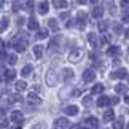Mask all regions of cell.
I'll use <instances>...</instances> for the list:
<instances>
[{
    "label": "cell",
    "instance_id": "cell-1",
    "mask_svg": "<svg viewBox=\"0 0 129 129\" xmlns=\"http://www.w3.org/2000/svg\"><path fill=\"white\" fill-rule=\"evenodd\" d=\"M27 37L26 35H19L14 38V42H13V48L16 49L18 53H22V51H26V48H27Z\"/></svg>",
    "mask_w": 129,
    "mask_h": 129
},
{
    "label": "cell",
    "instance_id": "cell-2",
    "mask_svg": "<svg viewBox=\"0 0 129 129\" xmlns=\"http://www.w3.org/2000/svg\"><path fill=\"white\" fill-rule=\"evenodd\" d=\"M83 56H85V51L81 48H73L70 53H69V61L70 62H80Z\"/></svg>",
    "mask_w": 129,
    "mask_h": 129
},
{
    "label": "cell",
    "instance_id": "cell-3",
    "mask_svg": "<svg viewBox=\"0 0 129 129\" xmlns=\"http://www.w3.org/2000/svg\"><path fill=\"white\" fill-rule=\"evenodd\" d=\"M57 80H59V75H57L54 70H48V72H46L45 81H46L48 86H56V85H57Z\"/></svg>",
    "mask_w": 129,
    "mask_h": 129
},
{
    "label": "cell",
    "instance_id": "cell-4",
    "mask_svg": "<svg viewBox=\"0 0 129 129\" xmlns=\"http://www.w3.org/2000/svg\"><path fill=\"white\" fill-rule=\"evenodd\" d=\"M77 21H78V27L83 29L86 26V21H88V14L85 11H78L77 13Z\"/></svg>",
    "mask_w": 129,
    "mask_h": 129
},
{
    "label": "cell",
    "instance_id": "cell-5",
    "mask_svg": "<svg viewBox=\"0 0 129 129\" xmlns=\"http://www.w3.org/2000/svg\"><path fill=\"white\" fill-rule=\"evenodd\" d=\"M96 80V72H92L91 69H88V70L83 72V81L85 83H91Z\"/></svg>",
    "mask_w": 129,
    "mask_h": 129
},
{
    "label": "cell",
    "instance_id": "cell-6",
    "mask_svg": "<svg viewBox=\"0 0 129 129\" xmlns=\"http://www.w3.org/2000/svg\"><path fill=\"white\" fill-rule=\"evenodd\" d=\"M62 77H64V81H66V83H70L73 80V77H75V73H73L72 69H64V70H62Z\"/></svg>",
    "mask_w": 129,
    "mask_h": 129
},
{
    "label": "cell",
    "instance_id": "cell-7",
    "mask_svg": "<svg viewBox=\"0 0 129 129\" xmlns=\"http://www.w3.org/2000/svg\"><path fill=\"white\" fill-rule=\"evenodd\" d=\"M27 101L30 102V104H34V105H38V104H42V99L38 97L35 92H29V96H27Z\"/></svg>",
    "mask_w": 129,
    "mask_h": 129
},
{
    "label": "cell",
    "instance_id": "cell-8",
    "mask_svg": "<svg viewBox=\"0 0 129 129\" xmlns=\"http://www.w3.org/2000/svg\"><path fill=\"white\" fill-rule=\"evenodd\" d=\"M126 77H127V72L124 69H120V70L110 73V78H126Z\"/></svg>",
    "mask_w": 129,
    "mask_h": 129
},
{
    "label": "cell",
    "instance_id": "cell-9",
    "mask_svg": "<svg viewBox=\"0 0 129 129\" xmlns=\"http://www.w3.org/2000/svg\"><path fill=\"white\" fill-rule=\"evenodd\" d=\"M43 51H45V46H42V45H35V46H34V54H35L37 59H42Z\"/></svg>",
    "mask_w": 129,
    "mask_h": 129
},
{
    "label": "cell",
    "instance_id": "cell-10",
    "mask_svg": "<svg viewBox=\"0 0 129 129\" xmlns=\"http://www.w3.org/2000/svg\"><path fill=\"white\" fill-rule=\"evenodd\" d=\"M49 10V3L48 2H40L38 3V13L40 14H46Z\"/></svg>",
    "mask_w": 129,
    "mask_h": 129
},
{
    "label": "cell",
    "instance_id": "cell-11",
    "mask_svg": "<svg viewBox=\"0 0 129 129\" xmlns=\"http://www.w3.org/2000/svg\"><path fill=\"white\" fill-rule=\"evenodd\" d=\"M113 120H115V112H113V110H105V113H104V121L110 123Z\"/></svg>",
    "mask_w": 129,
    "mask_h": 129
},
{
    "label": "cell",
    "instance_id": "cell-12",
    "mask_svg": "<svg viewBox=\"0 0 129 129\" xmlns=\"http://www.w3.org/2000/svg\"><path fill=\"white\" fill-rule=\"evenodd\" d=\"M64 112H66V115H72V116H75L77 113H78V107L77 105H69L64 108Z\"/></svg>",
    "mask_w": 129,
    "mask_h": 129
},
{
    "label": "cell",
    "instance_id": "cell-13",
    "mask_svg": "<svg viewBox=\"0 0 129 129\" xmlns=\"http://www.w3.org/2000/svg\"><path fill=\"white\" fill-rule=\"evenodd\" d=\"M110 104V97H107V96H101L97 99V107H105Z\"/></svg>",
    "mask_w": 129,
    "mask_h": 129
},
{
    "label": "cell",
    "instance_id": "cell-14",
    "mask_svg": "<svg viewBox=\"0 0 129 129\" xmlns=\"http://www.w3.org/2000/svg\"><path fill=\"white\" fill-rule=\"evenodd\" d=\"M10 118H11V121H14V123H19L22 120V113L19 112V110H14L11 115H10Z\"/></svg>",
    "mask_w": 129,
    "mask_h": 129
},
{
    "label": "cell",
    "instance_id": "cell-15",
    "mask_svg": "<svg viewBox=\"0 0 129 129\" xmlns=\"http://www.w3.org/2000/svg\"><path fill=\"white\" fill-rule=\"evenodd\" d=\"M104 14V8L101 7V5H96V7L92 8V16L94 18H101Z\"/></svg>",
    "mask_w": 129,
    "mask_h": 129
},
{
    "label": "cell",
    "instance_id": "cell-16",
    "mask_svg": "<svg viewBox=\"0 0 129 129\" xmlns=\"http://www.w3.org/2000/svg\"><path fill=\"white\" fill-rule=\"evenodd\" d=\"M27 27H29V30H37V29H38L37 19L35 18H30V19H29V22H27Z\"/></svg>",
    "mask_w": 129,
    "mask_h": 129
},
{
    "label": "cell",
    "instance_id": "cell-17",
    "mask_svg": "<svg viewBox=\"0 0 129 129\" xmlns=\"http://www.w3.org/2000/svg\"><path fill=\"white\" fill-rule=\"evenodd\" d=\"M32 70H34V67L30 66V64H27V66H24V67H22L21 75H22V77H29V75L32 73Z\"/></svg>",
    "mask_w": 129,
    "mask_h": 129
},
{
    "label": "cell",
    "instance_id": "cell-18",
    "mask_svg": "<svg viewBox=\"0 0 129 129\" xmlns=\"http://www.w3.org/2000/svg\"><path fill=\"white\" fill-rule=\"evenodd\" d=\"M14 77H16V72H14L13 69H10V70H5V80H7V81L14 80Z\"/></svg>",
    "mask_w": 129,
    "mask_h": 129
},
{
    "label": "cell",
    "instance_id": "cell-19",
    "mask_svg": "<svg viewBox=\"0 0 129 129\" xmlns=\"http://www.w3.org/2000/svg\"><path fill=\"white\" fill-rule=\"evenodd\" d=\"M56 126L57 127H67L69 126V120H67V118H57V120H56Z\"/></svg>",
    "mask_w": 129,
    "mask_h": 129
},
{
    "label": "cell",
    "instance_id": "cell-20",
    "mask_svg": "<svg viewBox=\"0 0 129 129\" xmlns=\"http://www.w3.org/2000/svg\"><path fill=\"white\" fill-rule=\"evenodd\" d=\"M8 22H10V19H8L7 16H5V18H2V19H0V34H2V32L5 30V29H7V27H8Z\"/></svg>",
    "mask_w": 129,
    "mask_h": 129
},
{
    "label": "cell",
    "instance_id": "cell-21",
    "mask_svg": "<svg viewBox=\"0 0 129 129\" xmlns=\"http://www.w3.org/2000/svg\"><path fill=\"white\" fill-rule=\"evenodd\" d=\"M88 40H89V43H91L92 46H97V35H96L94 32L88 34Z\"/></svg>",
    "mask_w": 129,
    "mask_h": 129
},
{
    "label": "cell",
    "instance_id": "cell-22",
    "mask_svg": "<svg viewBox=\"0 0 129 129\" xmlns=\"http://www.w3.org/2000/svg\"><path fill=\"white\" fill-rule=\"evenodd\" d=\"M14 88H16V91H24V89L27 88V83H26V81H22V80H19V81H16Z\"/></svg>",
    "mask_w": 129,
    "mask_h": 129
},
{
    "label": "cell",
    "instance_id": "cell-23",
    "mask_svg": "<svg viewBox=\"0 0 129 129\" xmlns=\"http://www.w3.org/2000/svg\"><path fill=\"white\" fill-rule=\"evenodd\" d=\"M115 91H116L118 94H126V92H127V86H126V85H116Z\"/></svg>",
    "mask_w": 129,
    "mask_h": 129
},
{
    "label": "cell",
    "instance_id": "cell-24",
    "mask_svg": "<svg viewBox=\"0 0 129 129\" xmlns=\"http://www.w3.org/2000/svg\"><path fill=\"white\" fill-rule=\"evenodd\" d=\"M48 26L53 29V30H57V19H54V18H51V19H48Z\"/></svg>",
    "mask_w": 129,
    "mask_h": 129
},
{
    "label": "cell",
    "instance_id": "cell-25",
    "mask_svg": "<svg viewBox=\"0 0 129 129\" xmlns=\"http://www.w3.org/2000/svg\"><path fill=\"white\" fill-rule=\"evenodd\" d=\"M102 91H104V85H96V86H92L91 94H101Z\"/></svg>",
    "mask_w": 129,
    "mask_h": 129
},
{
    "label": "cell",
    "instance_id": "cell-26",
    "mask_svg": "<svg viewBox=\"0 0 129 129\" xmlns=\"http://www.w3.org/2000/svg\"><path fill=\"white\" fill-rule=\"evenodd\" d=\"M86 121H88V123H89V124H91L92 127H96V129L99 127V121H97V118H94V116H89Z\"/></svg>",
    "mask_w": 129,
    "mask_h": 129
},
{
    "label": "cell",
    "instance_id": "cell-27",
    "mask_svg": "<svg viewBox=\"0 0 129 129\" xmlns=\"http://www.w3.org/2000/svg\"><path fill=\"white\" fill-rule=\"evenodd\" d=\"M123 124H124V121H123V116H121L113 123V129H123Z\"/></svg>",
    "mask_w": 129,
    "mask_h": 129
},
{
    "label": "cell",
    "instance_id": "cell-28",
    "mask_svg": "<svg viewBox=\"0 0 129 129\" xmlns=\"http://www.w3.org/2000/svg\"><path fill=\"white\" fill-rule=\"evenodd\" d=\"M53 5H54L56 8H66V7H67V2H64V0H54Z\"/></svg>",
    "mask_w": 129,
    "mask_h": 129
},
{
    "label": "cell",
    "instance_id": "cell-29",
    "mask_svg": "<svg viewBox=\"0 0 129 129\" xmlns=\"http://www.w3.org/2000/svg\"><path fill=\"white\" fill-rule=\"evenodd\" d=\"M107 53L112 54V56H116V54H120V46H110Z\"/></svg>",
    "mask_w": 129,
    "mask_h": 129
},
{
    "label": "cell",
    "instance_id": "cell-30",
    "mask_svg": "<svg viewBox=\"0 0 129 129\" xmlns=\"http://www.w3.org/2000/svg\"><path fill=\"white\" fill-rule=\"evenodd\" d=\"M14 102H22V97L18 96V94H14V96H11L8 99V104H14Z\"/></svg>",
    "mask_w": 129,
    "mask_h": 129
},
{
    "label": "cell",
    "instance_id": "cell-31",
    "mask_svg": "<svg viewBox=\"0 0 129 129\" xmlns=\"http://www.w3.org/2000/svg\"><path fill=\"white\" fill-rule=\"evenodd\" d=\"M46 37H48V30H46V29H40L38 34H37V38L42 40V38H46Z\"/></svg>",
    "mask_w": 129,
    "mask_h": 129
},
{
    "label": "cell",
    "instance_id": "cell-32",
    "mask_svg": "<svg viewBox=\"0 0 129 129\" xmlns=\"http://www.w3.org/2000/svg\"><path fill=\"white\" fill-rule=\"evenodd\" d=\"M7 59H8V62L11 64V66H14V64H16V61H18L16 54H8V56H7Z\"/></svg>",
    "mask_w": 129,
    "mask_h": 129
},
{
    "label": "cell",
    "instance_id": "cell-33",
    "mask_svg": "<svg viewBox=\"0 0 129 129\" xmlns=\"http://www.w3.org/2000/svg\"><path fill=\"white\" fill-rule=\"evenodd\" d=\"M32 129H46V124H45V123H35V124L32 126Z\"/></svg>",
    "mask_w": 129,
    "mask_h": 129
},
{
    "label": "cell",
    "instance_id": "cell-34",
    "mask_svg": "<svg viewBox=\"0 0 129 129\" xmlns=\"http://www.w3.org/2000/svg\"><path fill=\"white\" fill-rule=\"evenodd\" d=\"M24 5H26V10H27V11H32V7H34V2H26V3H24Z\"/></svg>",
    "mask_w": 129,
    "mask_h": 129
},
{
    "label": "cell",
    "instance_id": "cell-35",
    "mask_svg": "<svg viewBox=\"0 0 129 129\" xmlns=\"http://www.w3.org/2000/svg\"><path fill=\"white\" fill-rule=\"evenodd\" d=\"M107 26H108L107 22H101V24H99V30H101V32H104V30L107 29Z\"/></svg>",
    "mask_w": 129,
    "mask_h": 129
},
{
    "label": "cell",
    "instance_id": "cell-36",
    "mask_svg": "<svg viewBox=\"0 0 129 129\" xmlns=\"http://www.w3.org/2000/svg\"><path fill=\"white\" fill-rule=\"evenodd\" d=\"M123 22H129V11H124L123 14Z\"/></svg>",
    "mask_w": 129,
    "mask_h": 129
},
{
    "label": "cell",
    "instance_id": "cell-37",
    "mask_svg": "<svg viewBox=\"0 0 129 129\" xmlns=\"http://www.w3.org/2000/svg\"><path fill=\"white\" fill-rule=\"evenodd\" d=\"M19 7H21V3H19V2H13V11H18Z\"/></svg>",
    "mask_w": 129,
    "mask_h": 129
},
{
    "label": "cell",
    "instance_id": "cell-38",
    "mask_svg": "<svg viewBox=\"0 0 129 129\" xmlns=\"http://www.w3.org/2000/svg\"><path fill=\"white\" fill-rule=\"evenodd\" d=\"M49 49H51V51L56 49V40H51V43H49Z\"/></svg>",
    "mask_w": 129,
    "mask_h": 129
},
{
    "label": "cell",
    "instance_id": "cell-39",
    "mask_svg": "<svg viewBox=\"0 0 129 129\" xmlns=\"http://www.w3.org/2000/svg\"><path fill=\"white\" fill-rule=\"evenodd\" d=\"M5 115H7V110L0 107V120H2V118H5Z\"/></svg>",
    "mask_w": 129,
    "mask_h": 129
},
{
    "label": "cell",
    "instance_id": "cell-40",
    "mask_svg": "<svg viewBox=\"0 0 129 129\" xmlns=\"http://www.w3.org/2000/svg\"><path fill=\"white\" fill-rule=\"evenodd\" d=\"M121 7H124L126 11H129V2H121Z\"/></svg>",
    "mask_w": 129,
    "mask_h": 129
},
{
    "label": "cell",
    "instance_id": "cell-41",
    "mask_svg": "<svg viewBox=\"0 0 129 129\" xmlns=\"http://www.w3.org/2000/svg\"><path fill=\"white\" fill-rule=\"evenodd\" d=\"M3 59H7V53H5V51H0V61H3Z\"/></svg>",
    "mask_w": 129,
    "mask_h": 129
},
{
    "label": "cell",
    "instance_id": "cell-42",
    "mask_svg": "<svg viewBox=\"0 0 129 129\" xmlns=\"http://www.w3.org/2000/svg\"><path fill=\"white\" fill-rule=\"evenodd\" d=\"M83 104H85V105H89V104H91V99H89V97L83 99Z\"/></svg>",
    "mask_w": 129,
    "mask_h": 129
},
{
    "label": "cell",
    "instance_id": "cell-43",
    "mask_svg": "<svg viewBox=\"0 0 129 129\" xmlns=\"http://www.w3.org/2000/svg\"><path fill=\"white\" fill-rule=\"evenodd\" d=\"M113 30H115L116 34H120L121 32V26H115V27H113Z\"/></svg>",
    "mask_w": 129,
    "mask_h": 129
},
{
    "label": "cell",
    "instance_id": "cell-44",
    "mask_svg": "<svg viewBox=\"0 0 129 129\" xmlns=\"http://www.w3.org/2000/svg\"><path fill=\"white\" fill-rule=\"evenodd\" d=\"M22 126H21V123H19V124H14V126H11V127H10V129H21Z\"/></svg>",
    "mask_w": 129,
    "mask_h": 129
},
{
    "label": "cell",
    "instance_id": "cell-45",
    "mask_svg": "<svg viewBox=\"0 0 129 129\" xmlns=\"http://www.w3.org/2000/svg\"><path fill=\"white\" fill-rule=\"evenodd\" d=\"M3 46H5V42L0 38V51H3Z\"/></svg>",
    "mask_w": 129,
    "mask_h": 129
},
{
    "label": "cell",
    "instance_id": "cell-46",
    "mask_svg": "<svg viewBox=\"0 0 129 129\" xmlns=\"http://www.w3.org/2000/svg\"><path fill=\"white\" fill-rule=\"evenodd\" d=\"M118 101H120V99H118V97H113L110 102H112V104H118Z\"/></svg>",
    "mask_w": 129,
    "mask_h": 129
},
{
    "label": "cell",
    "instance_id": "cell-47",
    "mask_svg": "<svg viewBox=\"0 0 129 129\" xmlns=\"http://www.w3.org/2000/svg\"><path fill=\"white\" fill-rule=\"evenodd\" d=\"M18 24H19V26H22V24H24V19L19 18V19H18Z\"/></svg>",
    "mask_w": 129,
    "mask_h": 129
},
{
    "label": "cell",
    "instance_id": "cell-48",
    "mask_svg": "<svg viewBox=\"0 0 129 129\" xmlns=\"http://www.w3.org/2000/svg\"><path fill=\"white\" fill-rule=\"evenodd\" d=\"M67 16H69V13H62V14H61V19H66Z\"/></svg>",
    "mask_w": 129,
    "mask_h": 129
},
{
    "label": "cell",
    "instance_id": "cell-49",
    "mask_svg": "<svg viewBox=\"0 0 129 129\" xmlns=\"http://www.w3.org/2000/svg\"><path fill=\"white\" fill-rule=\"evenodd\" d=\"M3 72H5V67H3V66H0V73H3Z\"/></svg>",
    "mask_w": 129,
    "mask_h": 129
},
{
    "label": "cell",
    "instance_id": "cell-50",
    "mask_svg": "<svg viewBox=\"0 0 129 129\" xmlns=\"http://www.w3.org/2000/svg\"><path fill=\"white\" fill-rule=\"evenodd\" d=\"M124 101H126V102L129 104V96H126V99H124Z\"/></svg>",
    "mask_w": 129,
    "mask_h": 129
},
{
    "label": "cell",
    "instance_id": "cell-51",
    "mask_svg": "<svg viewBox=\"0 0 129 129\" xmlns=\"http://www.w3.org/2000/svg\"><path fill=\"white\" fill-rule=\"evenodd\" d=\"M126 35H127V38H129V29H127V30H126Z\"/></svg>",
    "mask_w": 129,
    "mask_h": 129
},
{
    "label": "cell",
    "instance_id": "cell-52",
    "mask_svg": "<svg viewBox=\"0 0 129 129\" xmlns=\"http://www.w3.org/2000/svg\"><path fill=\"white\" fill-rule=\"evenodd\" d=\"M2 126H7V123H2V124H0V127H2Z\"/></svg>",
    "mask_w": 129,
    "mask_h": 129
},
{
    "label": "cell",
    "instance_id": "cell-53",
    "mask_svg": "<svg viewBox=\"0 0 129 129\" xmlns=\"http://www.w3.org/2000/svg\"><path fill=\"white\" fill-rule=\"evenodd\" d=\"M0 7H3V2H2V0H0Z\"/></svg>",
    "mask_w": 129,
    "mask_h": 129
},
{
    "label": "cell",
    "instance_id": "cell-54",
    "mask_svg": "<svg viewBox=\"0 0 129 129\" xmlns=\"http://www.w3.org/2000/svg\"><path fill=\"white\" fill-rule=\"evenodd\" d=\"M80 129H89V127H85V126H83V127H80Z\"/></svg>",
    "mask_w": 129,
    "mask_h": 129
},
{
    "label": "cell",
    "instance_id": "cell-55",
    "mask_svg": "<svg viewBox=\"0 0 129 129\" xmlns=\"http://www.w3.org/2000/svg\"><path fill=\"white\" fill-rule=\"evenodd\" d=\"M126 129H129V124H127V126H126Z\"/></svg>",
    "mask_w": 129,
    "mask_h": 129
}]
</instances>
